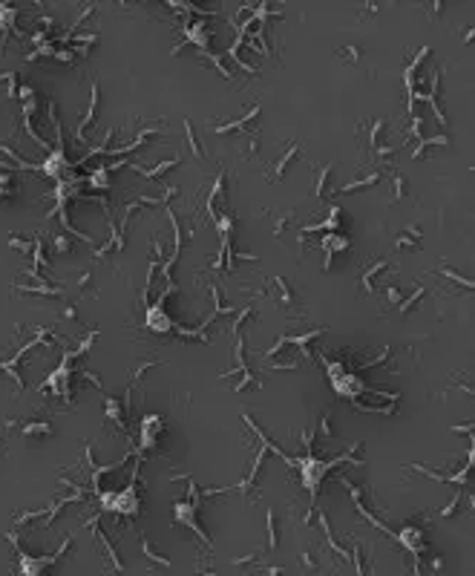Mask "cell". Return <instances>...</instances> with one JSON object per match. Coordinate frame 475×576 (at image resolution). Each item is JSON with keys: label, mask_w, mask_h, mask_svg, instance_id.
<instances>
[{"label": "cell", "mask_w": 475, "mask_h": 576, "mask_svg": "<svg viewBox=\"0 0 475 576\" xmlns=\"http://www.w3.org/2000/svg\"><path fill=\"white\" fill-rule=\"evenodd\" d=\"M0 444H3V438H0Z\"/></svg>", "instance_id": "40"}, {"label": "cell", "mask_w": 475, "mask_h": 576, "mask_svg": "<svg viewBox=\"0 0 475 576\" xmlns=\"http://www.w3.org/2000/svg\"><path fill=\"white\" fill-rule=\"evenodd\" d=\"M320 432H323L325 438H331V435H334V429H331V418H328V415H323V421H320Z\"/></svg>", "instance_id": "31"}, {"label": "cell", "mask_w": 475, "mask_h": 576, "mask_svg": "<svg viewBox=\"0 0 475 576\" xmlns=\"http://www.w3.org/2000/svg\"><path fill=\"white\" fill-rule=\"evenodd\" d=\"M386 300H389V303H398V300H400V291H398L395 286H386Z\"/></svg>", "instance_id": "34"}, {"label": "cell", "mask_w": 475, "mask_h": 576, "mask_svg": "<svg viewBox=\"0 0 475 576\" xmlns=\"http://www.w3.org/2000/svg\"><path fill=\"white\" fill-rule=\"evenodd\" d=\"M55 58H58L61 64H72V61H75V58H72V52H66V49H58V52H55Z\"/></svg>", "instance_id": "35"}, {"label": "cell", "mask_w": 475, "mask_h": 576, "mask_svg": "<svg viewBox=\"0 0 475 576\" xmlns=\"http://www.w3.org/2000/svg\"><path fill=\"white\" fill-rule=\"evenodd\" d=\"M179 161H182V159L176 156V159H170V161H158L156 167H150V170H144V167H138V164H133V170H135L138 176H144V179H161V176H164V173H167L170 167H176Z\"/></svg>", "instance_id": "2"}, {"label": "cell", "mask_w": 475, "mask_h": 576, "mask_svg": "<svg viewBox=\"0 0 475 576\" xmlns=\"http://www.w3.org/2000/svg\"><path fill=\"white\" fill-rule=\"evenodd\" d=\"M256 559V553H248V556H242V559H233V565H248V562H253Z\"/></svg>", "instance_id": "38"}, {"label": "cell", "mask_w": 475, "mask_h": 576, "mask_svg": "<svg viewBox=\"0 0 475 576\" xmlns=\"http://www.w3.org/2000/svg\"><path fill=\"white\" fill-rule=\"evenodd\" d=\"M185 138H188V144H190V153H193L196 159H202L205 153H202V144H199V138H196V133H193L190 118H185Z\"/></svg>", "instance_id": "10"}, {"label": "cell", "mask_w": 475, "mask_h": 576, "mask_svg": "<svg viewBox=\"0 0 475 576\" xmlns=\"http://www.w3.org/2000/svg\"><path fill=\"white\" fill-rule=\"evenodd\" d=\"M210 297H213V314L208 317V323L213 320V317H219V314H233V308L222 303V291H219V286H216V283L210 286Z\"/></svg>", "instance_id": "5"}, {"label": "cell", "mask_w": 475, "mask_h": 576, "mask_svg": "<svg viewBox=\"0 0 475 576\" xmlns=\"http://www.w3.org/2000/svg\"><path fill=\"white\" fill-rule=\"evenodd\" d=\"M104 403H107V415H110V418H115V423L121 426V415H118V409H121V406H118V403H115L113 398H107Z\"/></svg>", "instance_id": "27"}, {"label": "cell", "mask_w": 475, "mask_h": 576, "mask_svg": "<svg viewBox=\"0 0 475 576\" xmlns=\"http://www.w3.org/2000/svg\"><path fill=\"white\" fill-rule=\"evenodd\" d=\"M32 256H35V268H43V265H46V256H43V242H40V239H35V245H32Z\"/></svg>", "instance_id": "19"}, {"label": "cell", "mask_w": 475, "mask_h": 576, "mask_svg": "<svg viewBox=\"0 0 475 576\" xmlns=\"http://www.w3.org/2000/svg\"><path fill=\"white\" fill-rule=\"evenodd\" d=\"M52 242H55V251H58V254H66V251H72V242H69V236H63V233H58V236H55Z\"/></svg>", "instance_id": "23"}, {"label": "cell", "mask_w": 475, "mask_h": 576, "mask_svg": "<svg viewBox=\"0 0 475 576\" xmlns=\"http://www.w3.org/2000/svg\"><path fill=\"white\" fill-rule=\"evenodd\" d=\"M392 185H395V191H392V202H398L400 196H406V179H403L400 173H392Z\"/></svg>", "instance_id": "15"}, {"label": "cell", "mask_w": 475, "mask_h": 576, "mask_svg": "<svg viewBox=\"0 0 475 576\" xmlns=\"http://www.w3.org/2000/svg\"><path fill=\"white\" fill-rule=\"evenodd\" d=\"M61 317H63V320H78V311H75V306H66V308L61 311Z\"/></svg>", "instance_id": "36"}, {"label": "cell", "mask_w": 475, "mask_h": 576, "mask_svg": "<svg viewBox=\"0 0 475 576\" xmlns=\"http://www.w3.org/2000/svg\"><path fill=\"white\" fill-rule=\"evenodd\" d=\"M18 96H20V98H26V101H32V96H35V90H32L29 84H23V87L18 90Z\"/></svg>", "instance_id": "37"}, {"label": "cell", "mask_w": 475, "mask_h": 576, "mask_svg": "<svg viewBox=\"0 0 475 576\" xmlns=\"http://www.w3.org/2000/svg\"><path fill=\"white\" fill-rule=\"evenodd\" d=\"M253 381H256V378H253V372H251V369H245V372H242V381L233 386V392H245L248 386H253Z\"/></svg>", "instance_id": "21"}, {"label": "cell", "mask_w": 475, "mask_h": 576, "mask_svg": "<svg viewBox=\"0 0 475 576\" xmlns=\"http://www.w3.org/2000/svg\"><path fill=\"white\" fill-rule=\"evenodd\" d=\"M300 565H303V568H308V571H317L314 553H311V550H303V553H300Z\"/></svg>", "instance_id": "25"}, {"label": "cell", "mask_w": 475, "mask_h": 576, "mask_svg": "<svg viewBox=\"0 0 475 576\" xmlns=\"http://www.w3.org/2000/svg\"><path fill=\"white\" fill-rule=\"evenodd\" d=\"M256 115H259V104H253V110H251V113H245V115H242L239 121H230V124H219V127H216V133H219V135H225V133H233V130H245V124H248V121H253Z\"/></svg>", "instance_id": "3"}, {"label": "cell", "mask_w": 475, "mask_h": 576, "mask_svg": "<svg viewBox=\"0 0 475 576\" xmlns=\"http://www.w3.org/2000/svg\"><path fill=\"white\" fill-rule=\"evenodd\" d=\"M248 314H251V308H245V311H236V320H233V337L239 334V328H242V323L248 320Z\"/></svg>", "instance_id": "29"}, {"label": "cell", "mask_w": 475, "mask_h": 576, "mask_svg": "<svg viewBox=\"0 0 475 576\" xmlns=\"http://www.w3.org/2000/svg\"><path fill=\"white\" fill-rule=\"evenodd\" d=\"M458 507H461V493H455V499H452V501H449V504H446V507H443L438 516H441V518H449V516L458 510Z\"/></svg>", "instance_id": "24"}, {"label": "cell", "mask_w": 475, "mask_h": 576, "mask_svg": "<svg viewBox=\"0 0 475 576\" xmlns=\"http://www.w3.org/2000/svg\"><path fill=\"white\" fill-rule=\"evenodd\" d=\"M156 363H158V360H147V363H144L141 369H135V375H133V381H141V378H144V372H147V369H153Z\"/></svg>", "instance_id": "33"}, {"label": "cell", "mask_w": 475, "mask_h": 576, "mask_svg": "<svg viewBox=\"0 0 475 576\" xmlns=\"http://www.w3.org/2000/svg\"><path fill=\"white\" fill-rule=\"evenodd\" d=\"M9 245L15 248V251H23V254H29L32 251V245H35V239H20V236H9Z\"/></svg>", "instance_id": "18"}, {"label": "cell", "mask_w": 475, "mask_h": 576, "mask_svg": "<svg viewBox=\"0 0 475 576\" xmlns=\"http://www.w3.org/2000/svg\"><path fill=\"white\" fill-rule=\"evenodd\" d=\"M438 274H443L446 280H452V283H458V286H464V288H473V280H464V277L455 274L452 268H438Z\"/></svg>", "instance_id": "16"}, {"label": "cell", "mask_w": 475, "mask_h": 576, "mask_svg": "<svg viewBox=\"0 0 475 576\" xmlns=\"http://www.w3.org/2000/svg\"><path fill=\"white\" fill-rule=\"evenodd\" d=\"M441 568H443V559H441V556H435V559H432V571H441Z\"/></svg>", "instance_id": "39"}, {"label": "cell", "mask_w": 475, "mask_h": 576, "mask_svg": "<svg viewBox=\"0 0 475 576\" xmlns=\"http://www.w3.org/2000/svg\"><path fill=\"white\" fill-rule=\"evenodd\" d=\"M90 283H93V271L87 268V271H81V274H78V288H81V291H87Z\"/></svg>", "instance_id": "28"}, {"label": "cell", "mask_w": 475, "mask_h": 576, "mask_svg": "<svg viewBox=\"0 0 475 576\" xmlns=\"http://www.w3.org/2000/svg\"><path fill=\"white\" fill-rule=\"evenodd\" d=\"M432 144H438V147H449V135H432V138H423V141L412 150V156H415V159H420V156H423V150H426V147H432Z\"/></svg>", "instance_id": "7"}, {"label": "cell", "mask_w": 475, "mask_h": 576, "mask_svg": "<svg viewBox=\"0 0 475 576\" xmlns=\"http://www.w3.org/2000/svg\"><path fill=\"white\" fill-rule=\"evenodd\" d=\"M23 435H52V426L46 421H32L23 423Z\"/></svg>", "instance_id": "11"}, {"label": "cell", "mask_w": 475, "mask_h": 576, "mask_svg": "<svg viewBox=\"0 0 475 576\" xmlns=\"http://www.w3.org/2000/svg\"><path fill=\"white\" fill-rule=\"evenodd\" d=\"M98 98H101V90H98V81L93 78V93H90V110H87V115L81 118L78 130H75V138H78V141H84V130L90 127V121H95V113H98Z\"/></svg>", "instance_id": "1"}, {"label": "cell", "mask_w": 475, "mask_h": 576, "mask_svg": "<svg viewBox=\"0 0 475 576\" xmlns=\"http://www.w3.org/2000/svg\"><path fill=\"white\" fill-rule=\"evenodd\" d=\"M300 150H303V144H291V147L283 153V159L277 161V167H274V179H277V182L283 179V173H285V167L291 164V159H294V156H300Z\"/></svg>", "instance_id": "4"}, {"label": "cell", "mask_w": 475, "mask_h": 576, "mask_svg": "<svg viewBox=\"0 0 475 576\" xmlns=\"http://www.w3.org/2000/svg\"><path fill=\"white\" fill-rule=\"evenodd\" d=\"M340 55H343V61H348V64H357V58H360V46H343V49H340Z\"/></svg>", "instance_id": "22"}, {"label": "cell", "mask_w": 475, "mask_h": 576, "mask_svg": "<svg viewBox=\"0 0 475 576\" xmlns=\"http://www.w3.org/2000/svg\"><path fill=\"white\" fill-rule=\"evenodd\" d=\"M328 173H331V164H325V167H320L317 170V185H314V196H325V182H328Z\"/></svg>", "instance_id": "12"}, {"label": "cell", "mask_w": 475, "mask_h": 576, "mask_svg": "<svg viewBox=\"0 0 475 576\" xmlns=\"http://www.w3.org/2000/svg\"><path fill=\"white\" fill-rule=\"evenodd\" d=\"M375 182H380V173H369L366 179H357V182H348L346 188H343V193H348V191H360V188H366V185H375Z\"/></svg>", "instance_id": "14"}, {"label": "cell", "mask_w": 475, "mask_h": 576, "mask_svg": "<svg viewBox=\"0 0 475 576\" xmlns=\"http://www.w3.org/2000/svg\"><path fill=\"white\" fill-rule=\"evenodd\" d=\"M291 219H294V211H288V213H285L283 219H280V222H277V228H274V233H277V236H280V233H283V230H285V225L291 222Z\"/></svg>", "instance_id": "32"}, {"label": "cell", "mask_w": 475, "mask_h": 576, "mask_svg": "<svg viewBox=\"0 0 475 576\" xmlns=\"http://www.w3.org/2000/svg\"><path fill=\"white\" fill-rule=\"evenodd\" d=\"M423 294H426V288H415V294H412L409 300H403V303H400V314H406V311H409V308L420 300V297H423Z\"/></svg>", "instance_id": "20"}, {"label": "cell", "mask_w": 475, "mask_h": 576, "mask_svg": "<svg viewBox=\"0 0 475 576\" xmlns=\"http://www.w3.org/2000/svg\"><path fill=\"white\" fill-rule=\"evenodd\" d=\"M0 81H6V87H9V98L18 96V72H3V75H0Z\"/></svg>", "instance_id": "17"}, {"label": "cell", "mask_w": 475, "mask_h": 576, "mask_svg": "<svg viewBox=\"0 0 475 576\" xmlns=\"http://www.w3.org/2000/svg\"><path fill=\"white\" fill-rule=\"evenodd\" d=\"M274 286L280 291V300H283V306H294V294H291V288L285 283L283 277H274Z\"/></svg>", "instance_id": "13"}, {"label": "cell", "mask_w": 475, "mask_h": 576, "mask_svg": "<svg viewBox=\"0 0 475 576\" xmlns=\"http://www.w3.org/2000/svg\"><path fill=\"white\" fill-rule=\"evenodd\" d=\"M386 265H389L386 259H378V262H375L372 268H366V271H363V277H360V288H363L366 294H372V277H375V274H380V271H383Z\"/></svg>", "instance_id": "6"}, {"label": "cell", "mask_w": 475, "mask_h": 576, "mask_svg": "<svg viewBox=\"0 0 475 576\" xmlns=\"http://www.w3.org/2000/svg\"><path fill=\"white\" fill-rule=\"evenodd\" d=\"M383 127H386V121H383V118H378V121L372 124V130H369V144H378V138H380V133H383Z\"/></svg>", "instance_id": "26"}, {"label": "cell", "mask_w": 475, "mask_h": 576, "mask_svg": "<svg viewBox=\"0 0 475 576\" xmlns=\"http://www.w3.org/2000/svg\"><path fill=\"white\" fill-rule=\"evenodd\" d=\"M141 553H144V556H147L150 562H156V565H161V568H170V565H173V562H170L167 556H161V553H156V550H153V544L147 542V539H141Z\"/></svg>", "instance_id": "9"}, {"label": "cell", "mask_w": 475, "mask_h": 576, "mask_svg": "<svg viewBox=\"0 0 475 576\" xmlns=\"http://www.w3.org/2000/svg\"><path fill=\"white\" fill-rule=\"evenodd\" d=\"M95 340H98V331H90V334H87V340H84V343L78 346V352H75V354H84V352H87V349H90V346L95 343Z\"/></svg>", "instance_id": "30"}, {"label": "cell", "mask_w": 475, "mask_h": 576, "mask_svg": "<svg viewBox=\"0 0 475 576\" xmlns=\"http://www.w3.org/2000/svg\"><path fill=\"white\" fill-rule=\"evenodd\" d=\"M265 524H268V547H271V550H277V544H280V533H277V513H274V510H268Z\"/></svg>", "instance_id": "8"}]
</instances>
